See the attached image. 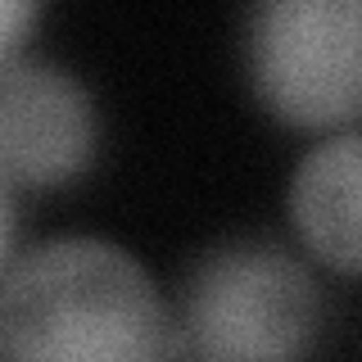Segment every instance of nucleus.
Here are the masks:
<instances>
[{
	"instance_id": "obj_2",
	"label": "nucleus",
	"mask_w": 362,
	"mask_h": 362,
	"mask_svg": "<svg viewBox=\"0 0 362 362\" xmlns=\"http://www.w3.org/2000/svg\"><path fill=\"white\" fill-rule=\"evenodd\" d=\"M322 335L313 272L272 240L218 245L190 267L173 317L181 362H303Z\"/></svg>"
},
{
	"instance_id": "obj_4",
	"label": "nucleus",
	"mask_w": 362,
	"mask_h": 362,
	"mask_svg": "<svg viewBox=\"0 0 362 362\" xmlns=\"http://www.w3.org/2000/svg\"><path fill=\"white\" fill-rule=\"evenodd\" d=\"M95 154V105L68 68L45 59L0 64V181L64 186Z\"/></svg>"
},
{
	"instance_id": "obj_3",
	"label": "nucleus",
	"mask_w": 362,
	"mask_h": 362,
	"mask_svg": "<svg viewBox=\"0 0 362 362\" xmlns=\"http://www.w3.org/2000/svg\"><path fill=\"white\" fill-rule=\"evenodd\" d=\"M358 0H272L249 14V77L294 127H354L362 105Z\"/></svg>"
},
{
	"instance_id": "obj_6",
	"label": "nucleus",
	"mask_w": 362,
	"mask_h": 362,
	"mask_svg": "<svg viewBox=\"0 0 362 362\" xmlns=\"http://www.w3.org/2000/svg\"><path fill=\"white\" fill-rule=\"evenodd\" d=\"M32 23H37V5H28V0H0V64L18 54Z\"/></svg>"
},
{
	"instance_id": "obj_7",
	"label": "nucleus",
	"mask_w": 362,
	"mask_h": 362,
	"mask_svg": "<svg viewBox=\"0 0 362 362\" xmlns=\"http://www.w3.org/2000/svg\"><path fill=\"white\" fill-rule=\"evenodd\" d=\"M9 235H14V209H9V190H5V181H0V263H5V254H9Z\"/></svg>"
},
{
	"instance_id": "obj_1",
	"label": "nucleus",
	"mask_w": 362,
	"mask_h": 362,
	"mask_svg": "<svg viewBox=\"0 0 362 362\" xmlns=\"http://www.w3.org/2000/svg\"><path fill=\"white\" fill-rule=\"evenodd\" d=\"M5 362H173V313L122 245L54 235L0 281Z\"/></svg>"
},
{
	"instance_id": "obj_5",
	"label": "nucleus",
	"mask_w": 362,
	"mask_h": 362,
	"mask_svg": "<svg viewBox=\"0 0 362 362\" xmlns=\"http://www.w3.org/2000/svg\"><path fill=\"white\" fill-rule=\"evenodd\" d=\"M358 173L362 141L358 127H344L303 154L290 186V213L303 245L344 276L358 272Z\"/></svg>"
}]
</instances>
